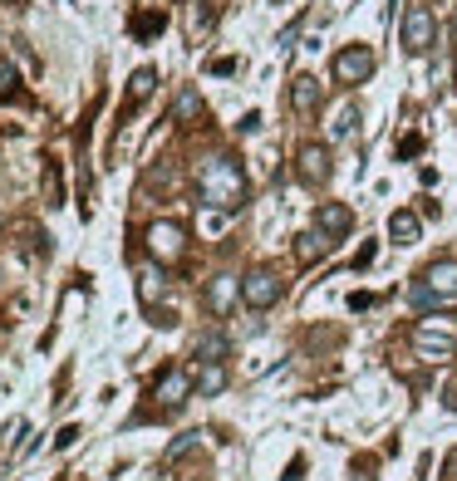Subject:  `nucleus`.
Masks as SVG:
<instances>
[{
  "label": "nucleus",
  "instance_id": "412c9836",
  "mask_svg": "<svg viewBox=\"0 0 457 481\" xmlns=\"http://www.w3.org/2000/svg\"><path fill=\"white\" fill-rule=\"evenodd\" d=\"M158 30H163V10H158V15H138V20H133V35H158Z\"/></svg>",
  "mask_w": 457,
  "mask_h": 481
},
{
  "label": "nucleus",
  "instance_id": "6ab92c4d",
  "mask_svg": "<svg viewBox=\"0 0 457 481\" xmlns=\"http://www.w3.org/2000/svg\"><path fill=\"white\" fill-rule=\"evenodd\" d=\"M138 290H143V300H158L163 295V270L158 266H143L138 270Z\"/></svg>",
  "mask_w": 457,
  "mask_h": 481
},
{
  "label": "nucleus",
  "instance_id": "ddd939ff",
  "mask_svg": "<svg viewBox=\"0 0 457 481\" xmlns=\"http://www.w3.org/2000/svg\"><path fill=\"white\" fill-rule=\"evenodd\" d=\"M300 177H305V182H325V177H330V153L315 148V143L300 148Z\"/></svg>",
  "mask_w": 457,
  "mask_h": 481
},
{
  "label": "nucleus",
  "instance_id": "4be33fe9",
  "mask_svg": "<svg viewBox=\"0 0 457 481\" xmlns=\"http://www.w3.org/2000/svg\"><path fill=\"white\" fill-rule=\"evenodd\" d=\"M45 197H49V206H59V167L49 162V172H45Z\"/></svg>",
  "mask_w": 457,
  "mask_h": 481
},
{
  "label": "nucleus",
  "instance_id": "6e6552de",
  "mask_svg": "<svg viewBox=\"0 0 457 481\" xmlns=\"http://www.w3.org/2000/svg\"><path fill=\"white\" fill-rule=\"evenodd\" d=\"M187 393H192V373H187V369H168L158 379V389H153V398H158L163 407H182Z\"/></svg>",
  "mask_w": 457,
  "mask_h": 481
},
{
  "label": "nucleus",
  "instance_id": "f8f14e48",
  "mask_svg": "<svg viewBox=\"0 0 457 481\" xmlns=\"http://www.w3.org/2000/svg\"><path fill=\"white\" fill-rule=\"evenodd\" d=\"M315 103H320V79L315 74H295V79H290V109L310 113Z\"/></svg>",
  "mask_w": 457,
  "mask_h": 481
},
{
  "label": "nucleus",
  "instance_id": "1a4fd4ad",
  "mask_svg": "<svg viewBox=\"0 0 457 481\" xmlns=\"http://www.w3.org/2000/svg\"><path fill=\"white\" fill-rule=\"evenodd\" d=\"M349 226H355V212H349L345 202H325V206L315 212V232H325L330 240H335V236H345Z\"/></svg>",
  "mask_w": 457,
  "mask_h": 481
},
{
  "label": "nucleus",
  "instance_id": "f257e3e1",
  "mask_svg": "<svg viewBox=\"0 0 457 481\" xmlns=\"http://www.w3.org/2000/svg\"><path fill=\"white\" fill-rule=\"evenodd\" d=\"M197 192H202V206H212V212H236L246 202V177L232 158L212 153L197 167Z\"/></svg>",
  "mask_w": 457,
  "mask_h": 481
},
{
  "label": "nucleus",
  "instance_id": "7ed1b4c3",
  "mask_svg": "<svg viewBox=\"0 0 457 481\" xmlns=\"http://www.w3.org/2000/svg\"><path fill=\"white\" fill-rule=\"evenodd\" d=\"M413 354H418V359H453L457 354V324L443 319V315L423 319L418 329H413Z\"/></svg>",
  "mask_w": 457,
  "mask_h": 481
},
{
  "label": "nucleus",
  "instance_id": "a211bd4d",
  "mask_svg": "<svg viewBox=\"0 0 457 481\" xmlns=\"http://www.w3.org/2000/svg\"><path fill=\"white\" fill-rule=\"evenodd\" d=\"M330 246H335V240H330L325 232H305V236H300V246H295V256L300 260H320V256H330Z\"/></svg>",
  "mask_w": 457,
  "mask_h": 481
},
{
  "label": "nucleus",
  "instance_id": "39448f33",
  "mask_svg": "<svg viewBox=\"0 0 457 481\" xmlns=\"http://www.w3.org/2000/svg\"><path fill=\"white\" fill-rule=\"evenodd\" d=\"M242 300H246L251 310H271L276 300H280V275H276L271 266H256L251 275L242 280Z\"/></svg>",
  "mask_w": 457,
  "mask_h": 481
},
{
  "label": "nucleus",
  "instance_id": "f03ea898",
  "mask_svg": "<svg viewBox=\"0 0 457 481\" xmlns=\"http://www.w3.org/2000/svg\"><path fill=\"white\" fill-rule=\"evenodd\" d=\"M413 305L418 310H443V305H457V260H433L423 270V280L413 285Z\"/></svg>",
  "mask_w": 457,
  "mask_h": 481
},
{
  "label": "nucleus",
  "instance_id": "4468645a",
  "mask_svg": "<svg viewBox=\"0 0 457 481\" xmlns=\"http://www.w3.org/2000/svg\"><path fill=\"white\" fill-rule=\"evenodd\" d=\"M197 393L202 398H212V393H222L226 389V363H197Z\"/></svg>",
  "mask_w": 457,
  "mask_h": 481
},
{
  "label": "nucleus",
  "instance_id": "aec40b11",
  "mask_svg": "<svg viewBox=\"0 0 457 481\" xmlns=\"http://www.w3.org/2000/svg\"><path fill=\"white\" fill-rule=\"evenodd\" d=\"M192 113H202V99H197V89H182V93H178V118L187 123Z\"/></svg>",
  "mask_w": 457,
  "mask_h": 481
},
{
  "label": "nucleus",
  "instance_id": "5701e85b",
  "mask_svg": "<svg viewBox=\"0 0 457 481\" xmlns=\"http://www.w3.org/2000/svg\"><path fill=\"white\" fill-rule=\"evenodd\" d=\"M79 442V427H65V433L55 437V447H75Z\"/></svg>",
  "mask_w": 457,
  "mask_h": 481
},
{
  "label": "nucleus",
  "instance_id": "dca6fc26",
  "mask_svg": "<svg viewBox=\"0 0 457 481\" xmlns=\"http://www.w3.org/2000/svg\"><path fill=\"white\" fill-rule=\"evenodd\" d=\"M389 236L399 240V246H413V240H418V216H413V212H393L389 216Z\"/></svg>",
  "mask_w": 457,
  "mask_h": 481
},
{
  "label": "nucleus",
  "instance_id": "20e7f679",
  "mask_svg": "<svg viewBox=\"0 0 457 481\" xmlns=\"http://www.w3.org/2000/svg\"><path fill=\"white\" fill-rule=\"evenodd\" d=\"M433 39H438V20H433V10L428 5L403 10V49H409V55H428Z\"/></svg>",
  "mask_w": 457,
  "mask_h": 481
},
{
  "label": "nucleus",
  "instance_id": "a878e982",
  "mask_svg": "<svg viewBox=\"0 0 457 481\" xmlns=\"http://www.w3.org/2000/svg\"><path fill=\"white\" fill-rule=\"evenodd\" d=\"M365 481H369V477H365Z\"/></svg>",
  "mask_w": 457,
  "mask_h": 481
},
{
  "label": "nucleus",
  "instance_id": "2eb2a0df",
  "mask_svg": "<svg viewBox=\"0 0 457 481\" xmlns=\"http://www.w3.org/2000/svg\"><path fill=\"white\" fill-rule=\"evenodd\" d=\"M153 83H158V69H138V74L128 79V103H123V113H133L143 99L153 93Z\"/></svg>",
  "mask_w": 457,
  "mask_h": 481
},
{
  "label": "nucleus",
  "instance_id": "393cba45",
  "mask_svg": "<svg viewBox=\"0 0 457 481\" xmlns=\"http://www.w3.org/2000/svg\"><path fill=\"white\" fill-rule=\"evenodd\" d=\"M418 148H423L418 138H403V143H399V158H413V153H418Z\"/></svg>",
  "mask_w": 457,
  "mask_h": 481
},
{
  "label": "nucleus",
  "instance_id": "9b49d317",
  "mask_svg": "<svg viewBox=\"0 0 457 481\" xmlns=\"http://www.w3.org/2000/svg\"><path fill=\"white\" fill-rule=\"evenodd\" d=\"M236 295H242V285H236V275H216L212 285H207V305H212V315H232Z\"/></svg>",
  "mask_w": 457,
  "mask_h": 481
},
{
  "label": "nucleus",
  "instance_id": "0eeeda50",
  "mask_svg": "<svg viewBox=\"0 0 457 481\" xmlns=\"http://www.w3.org/2000/svg\"><path fill=\"white\" fill-rule=\"evenodd\" d=\"M148 246H153V256H158V260H178L182 246H187V232L178 222H153L148 226Z\"/></svg>",
  "mask_w": 457,
  "mask_h": 481
},
{
  "label": "nucleus",
  "instance_id": "423d86ee",
  "mask_svg": "<svg viewBox=\"0 0 457 481\" xmlns=\"http://www.w3.org/2000/svg\"><path fill=\"white\" fill-rule=\"evenodd\" d=\"M374 74V49L369 45H349L335 55V79L339 83H365Z\"/></svg>",
  "mask_w": 457,
  "mask_h": 481
},
{
  "label": "nucleus",
  "instance_id": "f3484780",
  "mask_svg": "<svg viewBox=\"0 0 457 481\" xmlns=\"http://www.w3.org/2000/svg\"><path fill=\"white\" fill-rule=\"evenodd\" d=\"M355 123H359V109H355V103H339V109H335V118H330V138H335V143H345L349 133H355Z\"/></svg>",
  "mask_w": 457,
  "mask_h": 481
},
{
  "label": "nucleus",
  "instance_id": "b1692460",
  "mask_svg": "<svg viewBox=\"0 0 457 481\" xmlns=\"http://www.w3.org/2000/svg\"><path fill=\"white\" fill-rule=\"evenodd\" d=\"M0 93H15V74H10V65H0Z\"/></svg>",
  "mask_w": 457,
  "mask_h": 481
},
{
  "label": "nucleus",
  "instance_id": "9d476101",
  "mask_svg": "<svg viewBox=\"0 0 457 481\" xmlns=\"http://www.w3.org/2000/svg\"><path fill=\"white\" fill-rule=\"evenodd\" d=\"M226 349H232V344H226L222 329H202V334L192 339V359H197V363H222Z\"/></svg>",
  "mask_w": 457,
  "mask_h": 481
}]
</instances>
